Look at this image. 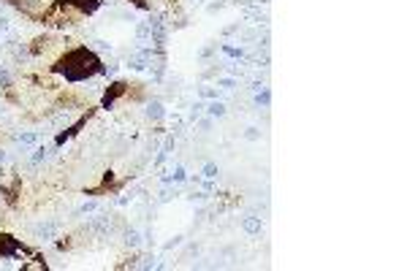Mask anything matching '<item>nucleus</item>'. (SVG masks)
I'll list each match as a JSON object with an SVG mask.
<instances>
[{
    "label": "nucleus",
    "mask_w": 407,
    "mask_h": 271,
    "mask_svg": "<svg viewBox=\"0 0 407 271\" xmlns=\"http://www.w3.org/2000/svg\"><path fill=\"white\" fill-rule=\"evenodd\" d=\"M136 38H138V41H152L150 22H138V25H136Z\"/></svg>",
    "instance_id": "12"
},
{
    "label": "nucleus",
    "mask_w": 407,
    "mask_h": 271,
    "mask_svg": "<svg viewBox=\"0 0 407 271\" xmlns=\"http://www.w3.org/2000/svg\"><path fill=\"white\" fill-rule=\"evenodd\" d=\"M0 33H11V19L8 16H0Z\"/></svg>",
    "instance_id": "23"
},
{
    "label": "nucleus",
    "mask_w": 407,
    "mask_h": 271,
    "mask_svg": "<svg viewBox=\"0 0 407 271\" xmlns=\"http://www.w3.org/2000/svg\"><path fill=\"white\" fill-rule=\"evenodd\" d=\"M217 87H223V90H234V87H236V79H231V76H226V79H217Z\"/></svg>",
    "instance_id": "20"
},
{
    "label": "nucleus",
    "mask_w": 407,
    "mask_h": 271,
    "mask_svg": "<svg viewBox=\"0 0 407 271\" xmlns=\"http://www.w3.org/2000/svg\"><path fill=\"white\" fill-rule=\"evenodd\" d=\"M204 108H207L204 103H201V101H196V103H193V108H190V120H198V117L204 114Z\"/></svg>",
    "instance_id": "19"
},
{
    "label": "nucleus",
    "mask_w": 407,
    "mask_h": 271,
    "mask_svg": "<svg viewBox=\"0 0 407 271\" xmlns=\"http://www.w3.org/2000/svg\"><path fill=\"white\" fill-rule=\"evenodd\" d=\"M141 269H150V266H155V257H144V263H138Z\"/></svg>",
    "instance_id": "29"
},
{
    "label": "nucleus",
    "mask_w": 407,
    "mask_h": 271,
    "mask_svg": "<svg viewBox=\"0 0 407 271\" xmlns=\"http://www.w3.org/2000/svg\"><path fill=\"white\" fill-rule=\"evenodd\" d=\"M207 196H209V193H193L190 198H193V201H207Z\"/></svg>",
    "instance_id": "28"
},
{
    "label": "nucleus",
    "mask_w": 407,
    "mask_h": 271,
    "mask_svg": "<svg viewBox=\"0 0 407 271\" xmlns=\"http://www.w3.org/2000/svg\"><path fill=\"white\" fill-rule=\"evenodd\" d=\"M209 125H212V120H201V122H198L201 130H209Z\"/></svg>",
    "instance_id": "30"
},
{
    "label": "nucleus",
    "mask_w": 407,
    "mask_h": 271,
    "mask_svg": "<svg viewBox=\"0 0 407 271\" xmlns=\"http://www.w3.org/2000/svg\"><path fill=\"white\" fill-rule=\"evenodd\" d=\"M52 71L65 76L68 81H84L95 74H104V62L98 60L87 46H79V49H71L68 54H62L52 65Z\"/></svg>",
    "instance_id": "1"
},
{
    "label": "nucleus",
    "mask_w": 407,
    "mask_h": 271,
    "mask_svg": "<svg viewBox=\"0 0 407 271\" xmlns=\"http://www.w3.org/2000/svg\"><path fill=\"white\" fill-rule=\"evenodd\" d=\"M271 103V92H269V87H263L261 92H256V106H269Z\"/></svg>",
    "instance_id": "14"
},
{
    "label": "nucleus",
    "mask_w": 407,
    "mask_h": 271,
    "mask_svg": "<svg viewBox=\"0 0 407 271\" xmlns=\"http://www.w3.org/2000/svg\"><path fill=\"white\" fill-rule=\"evenodd\" d=\"M60 3L74 8L76 14H92L98 6H101V0H60Z\"/></svg>",
    "instance_id": "5"
},
{
    "label": "nucleus",
    "mask_w": 407,
    "mask_h": 271,
    "mask_svg": "<svg viewBox=\"0 0 407 271\" xmlns=\"http://www.w3.org/2000/svg\"><path fill=\"white\" fill-rule=\"evenodd\" d=\"M150 30H152V44L158 49H163V44H166V27H163V19H160L158 14L150 16Z\"/></svg>",
    "instance_id": "4"
},
{
    "label": "nucleus",
    "mask_w": 407,
    "mask_h": 271,
    "mask_svg": "<svg viewBox=\"0 0 407 271\" xmlns=\"http://www.w3.org/2000/svg\"><path fill=\"white\" fill-rule=\"evenodd\" d=\"M171 179H174V182H185V179H187L185 168H177V171H174V176H171Z\"/></svg>",
    "instance_id": "24"
},
{
    "label": "nucleus",
    "mask_w": 407,
    "mask_h": 271,
    "mask_svg": "<svg viewBox=\"0 0 407 271\" xmlns=\"http://www.w3.org/2000/svg\"><path fill=\"white\" fill-rule=\"evenodd\" d=\"M180 241H182V236H174V239H171V241H168V244H166V247H168V250H171V247H177V244H180Z\"/></svg>",
    "instance_id": "31"
},
{
    "label": "nucleus",
    "mask_w": 407,
    "mask_h": 271,
    "mask_svg": "<svg viewBox=\"0 0 407 271\" xmlns=\"http://www.w3.org/2000/svg\"><path fill=\"white\" fill-rule=\"evenodd\" d=\"M98 209V201H84L79 209H76V214H92V211Z\"/></svg>",
    "instance_id": "16"
},
{
    "label": "nucleus",
    "mask_w": 407,
    "mask_h": 271,
    "mask_svg": "<svg viewBox=\"0 0 407 271\" xmlns=\"http://www.w3.org/2000/svg\"><path fill=\"white\" fill-rule=\"evenodd\" d=\"M241 228H244V233H250V236H258V233H261V217H244V220H241Z\"/></svg>",
    "instance_id": "8"
},
{
    "label": "nucleus",
    "mask_w": 407,
    "mask_h": 271,
    "mask_svg": "<svg viewBox=\"0 0 407 271\" xmlns=\"http://www.w3.org/2000/svg\"><path fill=\"white\" fill-rule=\"evenodd\" d=\"M16 141H19L22 147H33V144L38 141V133H19L16 136Z\"/></svg>",
    "instance_id": "15"
},
{
    "label": "nucleus",
    "mask_w": 407,
    "mask_h": 271,
    "mask_svg": "<svg viewBox=\"0 0 407 271\" xmlns=\"http://www.w3.org/2000/svg\"><path fill=\"white\" fill-rule=\"evenodd\" d=\"M125 244H128V247H138V244H141V233H138L136 228L125 230Z\"/></svg>",
    "instance_id": "13"
},
{
    "label": "nucleus",
    "mask_w": 407,
    "mask_h": 271,
    "mask_svg": "<svg viewBox=\"0 0 407 271\" xmlns=\"http://www.w3.org/2000/svg\"><path fill=\"white\" fill-rule=\"evenodd\" d=\"M152 60H155V52L138 49V52L128 54V68H133V71H147V68L152 65Z\"/></svg>",
    "instance_id": "2"
},
{
    "label": "nucleus",
    "mask_w": 407,
    "mask_h": 271,
    "mask_svg": "<svg viewBox=\"0 0 407 271\" xmlns=\"http://www.w3.org/2000/svg\"><path fill=\"white\" fill-rule=\"evenodd\" d=\"M0 87L3 90L11 87V76H8V71H0Z\"/></svg>",
    "instance_id": "22"
},
{
    "label": "nucleus",
    "mask_w": 407,
    "mask_h": 271,
    "mask_svg": "<svg viewBox=\"0 0 407 271\" xmlns=\"http://www.w3.org/2000/svg\"><path fill=\"white\" fill-rule=\"evenodd\" d=\"M193 3H196V6H201V3H204V0H193Z\"/></svg>",
    "instance_id": "33"
},
{
    "label": "nucleus",
    "mask_w": 407,
    "mask_h": 271,
    "mask_svg": "<svg viewBox=\"0 0 407 271\" xmlns=\"http://www.w3.org/2000/svg\"><path fill=\"white\" fill-rule=\"evenodd\" d=\"M22 252H28V250H25L14 236H8V233L0 236V257H16V255H22Z\"/></svg>",
    "instance_id": "3"
},
{
    "label": "nucleus",
    "mask_w": 407,
    "mask_h": 271,
    "mask_svg": "<svg viewBox=\"0 0 407 271\" xmlns=\"http://www.w3.org/2000/svg\"><path fill=\"white\" fill-rule=\"evenodd\" d=\"M87 230H92V233H109V230H111V220H109V214H98L95 220L87 225Z\"/></svg>",
    "instance_id": "7"
},
{
    "label": "nucleus",
    "mask_w": 407,
    "mask_h": 271,
    "mask_svg": "<svg viewBox=\"0 0 407 271\" xmlns=\"http://www.w3.org/2000/svg\"><path fill=\"white\" fill-rule=\"evenodd\" d=\"M147 120H163V114H166V108H163V103L160 101H152V103H147Z\"/></svg>",
    "instance_id": "9"
},
{
    "label": "nucleus",
    "mask_w": 407,
    "mask_h": 271,
    "mask_svg": "<svg viewBox=\"0 0 407 271\" xmlns=\"http://www.w3.org/2000/svg\"><path fill=\"white\" fill-rule=\"evenodd\" d=\"M95 46L101 49V52H106V49L111 52V44H109V41H104V38H98V41H95Z\"/></svg>",
    "instance_id": "25"
},
{
    "label": "nucleus",
    "mask_w": 407,
    "mask_h": 271,
    "mask_svg": "<svg viewBox=\"0 0 407 271\" xmlns=\"http://www.w3.org/2000/svg\"><path fill=\"white\" fill-rule=\"evenodd\" d=\"M35 233L41 239H55V233H57V225L55 223H41L38 228H35Z\"/></svg>",
    "instance_id": "10"
},
{
    "label": "nucleus",
    "mask_w": 407,
    "mask_h": 271,
    "mask_svg": "<svg viewBox=\"0 0 407 271\" xmlns=\"http://www.w3.org/2000/svg\"><path fill=\"white\" fill-rule=\"evenodd\" d=\"M250 90H253V92H261V90H263V84H261L258 79H253V81H250Z\"/></svg>",
    "instance_id": "27"
},
{
    "label": "nucleus",
    "mask_w": 407,
    "mask_h": 271,
    "mask_svg": "<svg viewBox=\"0 0 407 271\" xmlns=\"http://www.w3.org/2000/svg\"><path fill=\"white\" fill-rule=\"evenodd\" d=\"M6 157H8V155H6V152H3V149H0V166H3V163H6Z\"/></svg>",
    "instance_id": "32"
},
{
    "label": "nucleus",
    "mask_w": 407,
    "mask_h": 271,
    "mask_svg": "<svg viewBox=\"0 0 407 271\" xmlns=\"http://www.w3.org/2000/svg\"><path fill=\"white\" fill-rule=\"evenodd\" d=\"M258 136H261V133H258V128H247V133H244V138H250V141H256Z\"/></svg>",
    "instance_id": "26"
},
{
    "label": "nucleus",
    "mask_w": 407,
    "mask_h": 271,
    "mask_svg": "<svg viewBox=\"0 0 407 271\" xmlns=\"http://www.w3.org/2000/svg\"><path fill=\"white\" fill-rule=\"evenodd\" d=\"M207 111H209V117H223L226 114V103H223L220 98H214V101L207 106Z\"/></svg>",
    "instance_id": "11"
},
{
    "label": "nucleus",
    "mask_w": 407,
    "mask_h": 271,
    "mask_svg": "<svg viewBox=\"0 0 407 271\" xmlns=\"http://www.w3.org/2000/svg\"><path fill=\"white\" fill-rule=\"evenodd\" d=\"M201 98H207V101H214V98H220V90H214V87H201Z\"/></svg>",
    "instance_id": "17"
},
{
    "label": "nucleus",
    "mask_w": 407,
    "mask_h": 271,
    "mask_svg": "<svg viewBox=\"0 0 407 271\" xmlns=\"http://www.w3.org/2000/svg\"><path fill=\"white\" fill-rule=\"evenodd\" d=\"M49 157V147H38L33 152V163H41V160H46Z\"/></svg>",
    "instance_id": "18"
},
{
    "label": "nucleus",
    "mask_w": 407,
    "mask_h": 271,
    "mask_svg": "<svg viewBox=\"0 0 407 271\" xmlns=\"http://www.w3.org/2000/svg\"><path fill=\"white\" fill-rule=\"evenodd\" d=\"M125 90H128V84H125V81H114V84L106 90V95H104V108H111V106H114V101H117L120 95H125Z\"/></svg>",
    "instance_id": "6"
},
{
    "label": "nucleus",
    "mask_w": 407,
    "mask_h": 271,
    "mask_svg": "<svg viewBox=\"0 0 407 271\" xmlns=\"http://www.w3.org/2000/svg\"><path fill=\"white\" fill-rule=\"evenodd\" d=\"M204 176H207V179H214V176H217V166H214V163H207V166H204Z\"/></svg>",
    "instance_id": "21"
}]
</instances>
